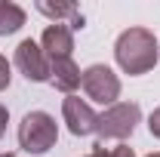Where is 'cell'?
Returning <instances> with one entry per match:
<instances>
[{
  "label": "cell",
  "mask_w": 160,
  "mask_h": 157,
  "mask_svg": "<svg viewBox=\"0 0 160 157\" xmlns=\"http://www.w3.org/2000/svg\"><path fill=\"white\" fill-rule=\"evenodd\" d=\"M9 80H12V74H9V62H6V56H0V93L9 86Z\"/></svg>",
  "instance_id": "8fae6325"
},
{
  "label": "cell",
  "mask_w": 160,
  "mask_h": 157,
  "mask_svg": "<svg viewBox=\"0 0 160 157\" xmlns=\"http://www.w3.org/2000/svg\"><path fill=\"white\" fill-rule=\"evenodd\" d=\"M80 86L99 105H117V99H120V77L108 65H89L80 77Z\"/></svg>",
  "instance_id": "277c9868"
},
{
  "label": "cell",
  "mask_w": 160,
  "mask_h": 157,
  "mask_svg": "<svg viewBox=\"0 0 160 157\" xmlns=\"http://www.w3.org/2000/svg\"><path fill=\"white\" fill-rule=\"evenodd\" d=\"M148 126H151V136L160 139V108H154V114H151V120H148Z\"/></svg>",
  "instance_id": "7c38bea8"
},
{
  "label": "cell",
  "mask_w": 160,
  "mask_h": 157,
  "mask_svg": "<svg viewBox=\"0 0 160 157\" xmlns=\"http://www.w3.org/2000/svg\"><path fill=\"white\" fill-rule=\"evenodd\" d=\"M148 157H160V154H148Z\"/></svg>",
  "instance_id": "e0dca14e"
},
{
  "label": "cell",
  "mask_w": 160,
  "mask_h": 157,
  "mask_svg": "<svg viewBox=\"0 0 160 157\" xmlns=\"http://www.w3.org/2000/svg\"><path fill=\"white\" fill-rule=\"evenodd\" d=\"M139 120H142V108L136 102H117L105 114H99L96 133L102 139H129Z\"/></svg>",
  "instance_id": "3957f363"
},
{
  "label": "cell",
  "mask_w": 160,
  "mask_h": 157,
  "mask_svg": "<svg viewBox=\"0 0 160 157\" xmlns=\"http://www.w3.org/2000/svg\"><path fill=\"white\" fill-rule=\"evenodd\" d=\"M108 154H111V151H105V145L99 142V145H96V151H92V154H86V157H108Z\"/></svg>",
  "instance_id": "9a60e30c"
},
{
  "label": "cell",
  "mask_w": 160,
  "mask_h": 157,
  "mask_svg": "<svg viewBox=\"0 0 160 157\" xmlns=\"http://www.w3.org/2000/svg\"><path fill=\"white\" fill-rule=\"evenodd\" d=\"M0 157H16V154H0Z\"/></svg>",
  "instance_id": "2e32d148"
},
{
  "label": "cell",
  "mask_w": 160,
  "mask_h": 157,
  "mask_svg": "<svg viewBox=\"0 0 160 157\" xmlns=\"http://www.w3.org/2000/svg\"><path fill=\"white\" fill-rule=\"evenodd\" d=\"M43 53H46V59L56 62V59H71V49H74V34H71V28L68 25H46V31H43Z\"/></svg>",
  "instance_id": "52a82bcc"
},
{
  "label": "cell",
  "mask_w": 160,
  "mask_h": 157,
  "mask_svg": "<svg viewBox=\"0 0 160 157\" xmlns=\"http://www.w3.org/2000/svg\"><path fill=\"white\" fill-rule=\"evenodd\" d=\"M37 9L43 13V16H49V19H62V16H71V22L80 19V13H77V6L74 3H37Z\"/></svg>",
  "instance_id": "30bf717a"
},
{
  "label": "cell",
  "mask_w": 160,
  "mask_h": 157,
  "mask_svg": "<svg viewBox=\"0 0 160 157\" xmlns=\"http://www.w3.org/2000/svg\"><path fill=\"white\" fill-rule=\"evenodd\" d=\"M108 157H136V154H132V148H129V145H120V148H114Z\"/></svg>",
  "instance_id": "4fadbf2b"
},
{
  "label": "cell",
  "mask_w": 160,
  "mask_h": 157,
  "mask_svg": "<svg viewBox=\"0 0 160 157\" xmlns=\"http://www.w3.org/2000/svg\"><path fill=\"white\" fill-rule=\"evenodd\" d=\"M80 68L74 59H56L49 62V83L56 86V89H62L65 96H74V89L80 86Z\"/></svg>",
  "instance_id": "ba28073f"
},
{
  "label": "cell",
  "mask_w": 160,
  "mask_h": 157,
  "mask_svg": "<svg viewBox=\"0 0 160 157\" xmlns=\"http://www.w3.org/2000/svg\"><path fill=\"white\" fill-rule=\"evenodd\" d=\"M16 68L34 83L49 80V59H46L43 46H37L34 40H22L16 46Z\"/></svg>",
  "instance_id": "5b68a950"
},
{
  "label": "cell",
  "mask_w": 160,
  "mask_h": 157,
  "mask_svg": "<svg viewBox=\"0 0 160 157\" xmlns=\"http://www.w3.org/2000/svg\"><path fill=\"white\" fill-rule=\"evenodd\" d=\"M56 139H59V126H56V120L49 117L46 111H31V114H25L19 123V145L22 151H28V154H46L52 145H56Z\"/></svg>",
  "instance_id": "7a4b0ae2"
},
{
  "label": "cell",
  "mask_w": 160,
  "mask_h": 157,
  "mask_svg": "<svg viewBox=\"0 0 160 157\" xmlns=\"http://www.w3.org/2000/svg\"><path fill=\"white\" fill-rule=\"evenodd\" d=\"M114 56L126 74H148L157 65V37L148 28H129L117 37Z\"/></svg>",
  "instance_id": "6da1fadb"
},
{
  "label": "cell",
  "mask_w": 160,
  "mask_h": 157,
  "mask_svg": "<svg viewBox=\"0 0 160 157\" xmlns=\"http://www.w3.org/2000/svg\"><path fill=\"white\" fill-rule=\"evenodd\" d=\"M6 123H9V111H6V108L0 105V136L6 133Z\"/></svg>",
  "instance_id": "5bb4252c"
},
{
  "label": "cell",
  "mask_w": 160,
  "mask_h": 157,
  "mask_svg": "<svg viewBox=\"0 0 160 157\" xmlns=\"http://www.w3.org/2000/svg\"><path fill=\"white\" fill-rule=\"evenodd\" d=\"M62 117H65L68 129H71L74 136H89V133H96V123H99V114L77 96H65V102H62Z\"/></svg>",
  "instance_id": "8992f818"
},
{
  "label": "cell",
  "mask_w": 160,
  "mask_h": 157,
  "mask_svg": "<svg viewBox=\"0 0 160 157\" xmlns=\"http://www.w3.org/2000/svg\"><path fill=\"white\" fill-rule=\"evenodd\" d=\"M22 25H25V9L19 3H9V0H0V34H16Z\"/></svg>",
  "instance_id": "9c48e42d"
}]
</instances>
